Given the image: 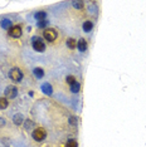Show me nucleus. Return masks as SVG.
<instances>
[{
	"label": "nucleus",
	"instance_id": "obj_13",
	"mask_svg": "<svg viewBox=\"0 0 146 147\" xmlns=\"http://www.w3.org/2000/svg\"><path fill=\"white\" fill-rule=\"evenodd\" d=\"M9 106V102L5 97H0V109H6Z\"/></svg>",
	"mask_w": 146,
	"mask_h": 147
},
{
	"label": "nucleus",
	"instance_id": "obj_21",
	"mask_svg": "<svg viewBox=\"0 0 146 147\" xmlns=\"http://www.w3.org/2000/svg\"><path fill=\"white\" fill-rule=\"evenodd\" d=\"M36 25H38V28H41V29H44L45 26L48 25V22H47V20H42V22H38V24H36Z\"/></svg>",
	"mask_w": 146,
	"mask_h": 147
},
{
	"label": "nucleus",
	"instance_id": "obj_8",
	"mask_svg": "<svg viewBox=\"0 0 146 147\" xmlns=\"http://www.w3.org/2000/svg\"><path fill=\"white\" fill-rule=\"evenodd\" d=\"M42 92L44 93V94H47V96H52V93H53L52 86L49 84V83H43L42 84Z\"/></svg>",
	"mask_w": 146,
	"mask_h": 147
},
{
	"label": "nucleus",
	"instance_id": "obj_10",
	"mask_svg": "<svg viewBox=\"0 0 146 147\" xmlns=\"http://www.w3.org/2000/svg\"><path fill=\"white\" fill-rule=\"evenodd\" d=\"M77 48L79 49V52H86L87 51V42L84 39H79L77 43Z\"/></svg>",
	"mask_w": 146,
	"mask_h": 147
},
{
	"label": "nucleus",
	"instance_id": "obj_14",
	"mask_svg": "<svg viewBox=\"0 0 146 147\" xmlns=\"http://www.w3.org/2000/svg\"><path fill=\"white\" fill-rule=\"evenodd\" d=\"M1 26H3V29H10L11 28V20L10 19H3L1 20Z\"/></svg>",
	"mask_w": 146,
	"mask_h": 147
},
{
	"label": "nucleus",
	"instance_id": "obj_23",
	"mask_svg": "<svg viewBox=\"0 0 146 147\" xmlns=\"http://www.w3.org/2000/svg\"><path fill=\"white\" fill-rule=\"evenodd\" d=\"M4 125H5V119L3 117H0V127H3Z\"/></svg>",
	"mask_w": 146,
	"mask_h": 147
},
{
	"label": "nucleus",
	"instance_id": "obj_16",
	"mask_svg": "<svg viewBox=\"0 0 146 147\" xmlns=\"http://www.w3.org/2000/svg\"><path fill=\"white\" fill-rule=\"evenodd\" d=\"M79 89H81V84H79L78 82H76L74 84L71 86V92H72V93H78Z\"/></svg>",
	"mask_w": 146,
	"mask_h": 147
},
{
	"label": "nucleus",
	"instance_id": "obj_22",
	"mask_svg": "<svg viewBox=\"0 0 146 147\" xmlns=\"http://www.w3.org/2000/svg\"><path fill=\"white\" fill-rule=\"evenodd\" d=\"M69 125H72V126L77 125V118L76 117H69Z\"/></svg>",
	"mask_w": 146,
	"mask_h": 147
},
{
	"label": "nucleus",
	"instance_id": "obj_15",
	"mask_svg": "<svg viewBox=\"0 0 146 147\" xmlns=\"http://www.w3.org/2000/svg\"><path fill=\"white\" fill-rule=\"evenodd\" d=\"M67 47H68L69 49H74L76 47H77V42H76V39L68 38V39H67Z\"/></svg>",
	"mask_w": 146,
	"mask_h": 147
},
{
	"label": "nucleus",
	"instance_id": "obj_11",
	"mask_svg": "<svg viewBox=\"0 0 146 147\" xmlns=\"http://www.w3.org/2000/svg\"><path fill=\"white\" fill-rule=\"evenodd\" d=\"M82 28H83V30L86 33H89L93 29V23H92L91 20H87V22H84L83 23V25H82Z\"/></svg>",
	"mask_w": 146,
	"mask_h": 147
},
{
	"label": "nucleus",
	"instance_id": "obj_7",
	"mask_svg": "<svg viewBox=\"0 0 146 147\" xmlns=\"http://www.w3.org/2000/svg\"><path fill=\"white\" fill-rule=\"evenodd\" d=\"M13 122H14V125H16V126H20V125H23V123L25 122L24 116H23L22 113H16V115L13 116Z\"/></svg>",
	"mask_w": 146,
	"mask_h": 147
},
{
	"label": "nucleus",
	"instance_id": "obj_4",
	"mask_svg": "<svg viewBox=\"0 0 146 147\" xmlns=\"http://www.w3.org/2000/svg\"><path fill=\"white\" fill-rule=\"evenodd\" d=\"M18 96V88L15 86H8L5 89V98L13 99Z\"/></svg>",
	"mask_w": 146,
	"mask_h": 147
},
{
	"label": "nucleus",
	"instance_id": "obj_19",
	"mask_svg": "<svg viewBox=\"0 0 146 147\" xmlns=\"http://www.w3.org/2000/svg\"><path fill=\"white\" fill-rule=\"evenodd\" d=\"M66 82H67L69 86H72V84H74V83L77 82V81H76V78H74L73 76H68L67 78H66Z\"/></svg>",
	"mask_w": 146,
	"mask_h": 147
},
{
	"label": "nucleus",
	"instance_id": "obj_3",
	"mask_svg": "<svg viewBox=\"0 0 146 147\" xmlns=\"http://www.w3.org/2000/svg\"><path fill=\"white\" fill-rule=\"evenodd\" d=\"M45 137H47V132H45V129L42 128V127L35 128L34 131H33V138H34L35 141H38V142L44 141Z\"/></svg>",
	"mask_w": 146,
	"mask_h": 147
},
{
	"label": "nucleus",
	"instance_id": "obj_20",
	"mask_svg": "<svg viewBox=\"0 0 146 147\" xmlns=\"http://www.w3.org/2000/svg\"><path fill=\"white\" fill-rule=\"evenodd\" d=\"M24 126H25V128H26V129H30V128H32V126H34V123H33L30 119H25Z\"/></svg>",
	"mask_w": 146,
	"mask_h": 147
},
{
	"label": "nucleus",
	"instance_id": "obj_17",
	"mask_svg": "<svg viewBox=\"0 0 146 147\" xmlns=\"http://www.w3.org/2000/svg\"><path fill=\"white\" fill-rule=\"evenodd\" d=\"M72 5L74 6L77 10H82V9L84 8V4H83V1H73L72 3Z\"/></svg>",
	"mask_w": 146,
	"mask_h": 147
},
{
	"label": "nucleus",
	"instance_id": "obj_1",
	"mask_svg": "<svg viewBox=\"0 0 146 147\" xmlns=\"http://www.w3.org/2000/svg\"><path fill=\"white\" fill-rule=\"evenodd\" d=\"M9 78L14 83H19L23 79V73L18 67H14V68H11L10 71H9Z\"/></svg>",
	"mask_w": 146,
	"mask_h": 147
},
{
	"label": "nucleus",
	"instance_id": "obj_18",
	"mask_svg": "<svg viewBox=\"0 0 146 147\" xmlns=\"http://www.w3.org/2000/svg\"><path fill=\"white\" fill-rule=\"evenodd\" d=\"M66 147H78V143L76 140H68L66 143Z\"/></svg>",
	"mask_w": 146,
	"mask_h": 147
},
{
	"label": "nucleus",
	"instance_id": "obj_2",
	"mask_svg": "<svg viewBox=\"0 0 146 147\" xmlns=\"http://www.w3.org/2000/svg\"><path fill=\"white\" fill-rule=\"evenodd\" d=\"M32 45H33V48L35 49L36 52H44L45 51V44L43 43V40L39 36H33L32 38Z\"/></svg>",
	"mask_w": 146,
	"mask_h": 147
},
{
	"label": "nucleus",
	"instance_id": "obj_6",
	"mask_svg": "<svg viewBox=\"0 0 146 147\" xmlns=\"http://www.w3.org/2000/svg\"><path fill=\"white\" fill-rule=\"evenodd\" d=\"M9 35L13 36V38H19V36L22 35V28L19 25L11 26V28L9 29Z\"/></svg>",
	"mask_w": 146,
	"mask_h": 147
},
{
	"label": "nucleus",
	"instance_id": "obj_9",
	"mask_svg": "<svg viewBox=\"0 0 146 147\" xmlns=\"http://www.w3.org/2000/svg\"><path fill=\"white\" fill-rule=\"evenodd\" d=\"M45 18H47V13L45 11H36L34 14V19H36V22H42V20H45Z\"/></svg>",
	"mask_w": 146,
	"mask_h": 147
},
{
	"label": "nucleus",
	"instance_id": "obj_12",
	"mask_svg": "<svg viewBox=\"0 0 146 147\" xmlns=\"http://www.w3.org/2000/svg\"><path fill=\"white\" fill-rule=\"evenodd\" d=\"M33 73L36 78H43L44 77V69L41 68V67H36V68L33 69Z\"/></svg>",
	"mask_w": 146,
	"mask_h": 147
},
{
	"label": "nucleus",
	"instance_id": "obj_5",
	"mask_svg": "<svg viewBox=\"0 0 146 147\" xmlns=\"http://www.w3.org/2000/svg\"><path fill=\"white\" fill-rule=\"evenodd\" d=\"M57 32H55V29H45L44 30V38L47 39L48 42H54L55 39H57Z\"/></svg>",
	"mask_w": 146,
	"mask_h": 147
}]
</instances>
